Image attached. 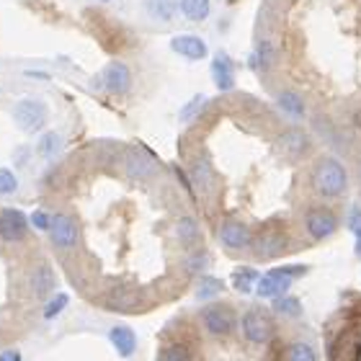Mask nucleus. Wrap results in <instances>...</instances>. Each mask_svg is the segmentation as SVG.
Listing matches in <instances>:
<instances>
[{
	"instance_id": "nucleus-1",
	"label": "nucleus",
	"mask_w": 361,
	"mask_h": 361,
	"mask_svg": "<svg viewBox=\"0 0 361 361\" xmlns=\"http://www.w3.org/2000/svg\"><path fill=\"white\" fill-rule=\"evenodd\" d=\"M310 180H312V188L320 199H341L348 188V171L341 160L325 155L315 163Z\"/></svg>"
},
{
	"instance_id": "nucleus-2",
	"label": "nucleus",
	"mask_w": 361,
	"mask_h": 361,
	"mask_svg": "<svg viewBox=\"0 0 361 361\" xmlns=\"http://www.w3.org/2000/svg\"><path fill=\"white\" fill-rule=\"evenodd\" d=\"M199 323L212 341H227L238 333V312L230 302L217 300L204 305L202 312H199Z\"/></svg>"
},
{
	"instance_id": "nucleus-3",
	"label": "nucleus",
	"mask_w": 361,
	"mask_h": 361,
	"mask_svg": "<svg viewBox=\"0 0 361 361\" xmlns=\"http://www.w3.org/2000/svg\"><path fill=\"white\" fill-rule=\"evenodd\" d=\"M307 274H310L307 264H286V266H276V269H269L258 279L256 297L269 300V302L276 300V297H284V294H289L294 281L302 276H307Z\"/></svg>"
},
{
	"instance_id": "nucleus-4",
	"label": "nucleus",
	"mask_w": 361,
	"mask_h": 361,
	"mask_svg": "<svg viewBox=\"0 0 361 361\" xmlns=\"http://www.w3.org/2000/svg\"><path fill=\"white\" fill-rule=\"evenodd\" d=\"M238 333L240 338L250 346H269L276 336L274 315L266 307H248L238 315Z\"/></svg>"
},
{
	"instance_id": "nucleus-5",
	"label": "nucleus",
	"mask_w": 361,
	"mask_h": 361,
	"mask_svg": "<svg viewBox=\"0 0 361 361\" xmlns=\"http://www.w3.org/2000/svg\"><path fill=\"white\" fill-rule=\"evenodd\" d=\"M289 250V235L284 227L279 225H266L264 230L253 233V243H250V253L256 261H274L281 258Z\"/></svg>"
},
{
	"instance_id": "nucleus-6",
	"label": "nucleus",
	"mask_w": 361,
	"mask_h": 361,
	"mask_svg": "<svg viewBox=\"0 0 361 361\" xmlns=\"http://www.w3.org/2000/svg\"><path fill=\"white\" fill-rule=\"evenodd\" d=\"M302 227H305V235H307L312 243H323L338 233L341 219H338V214L333 209H328V207H312V209L305 212Z\"/></svg>"
},
{
	"instance_id": "nucleus-7",
	"label": "nucleus",
	"mask_w": 361,
	"mask_h": 361,
	"mask_svg": "<svg viewBox=\"0 0 361 361\" xmlns=\"http://www.w3.org/2000/svg\"><path fill=\"white\" fill-rule=\"evenodd\" d=\"M328 361H361V328L343 325L331 338Z\"/></svg>"
},
{
	"instance_id": "nucleus-8",
	"label": "nucleus",
	"mask_w": 361,
	"mask_h": 361,
	"mask_svg": "<svg viewBox=\"0 0 361 361\" xmlns=\"http://www.w3.org/2000/svg\"><path fill=\"white\" fill-rule=\"evenodd\" d=\"M13 121L21 132L34 135L47 124V104L39 98H21L13 106Z\"/></svg>"
},
{
	"instance_id": "nucleus-9",
	"label": "nucleus",
	"mask_w": 361,
	"mask_h": 361,
	"mask_svg": "<svg viewBox=\"0 0 361 361\" xmlns=\"http://www.w3.org/2000/svg\"><path fill=\"white\" fill-rule=\"evenodd\" d=\"M219 245L230 253H245L250 250V243H253V230H250L245 222L240 219H222V225L217 230Z\"/></svg>"
},
{
	"instance_id": "nucleus-10",
	"label": "nucleus",
	"mask_w": 361,
	"mask_h": 361,
	"mask_svg": "<svg viewBox=\"0 0 361 361\" xmlns=\"http://www.w3.org/2000/svg\"><path fill=\"white\" fill-rule=\"evenodd\" d=\"M49 240L57 250H75L80 243V227L75 217L70 214H52V225H49Z\"/></svg>"
},
{
	"instance_id": "nucleus-11",
	"label": "nucleus",
	"mask_w": 361,
	"mask_h": 361,
	"mask_svg": "<svg viewBox=\"0 0 361 361\" xmlns=\"http://www.w3.org/2000/svg\"><path fill=\"white\" fill-rule=\"evenodd\" d=\"M29 235V217L21 209H0V240L3 243H21Z\"/></svg>"
},
{
	"instance_id": "nucleus-12",
	"label": "nucleus",
	"mask_w": 361,
	"mask_h": 361,
	"mask_svg": "<svg viewBox=\"0 0 361 361\" xmlns=\"http://www.w3.org/2000/svg\"><path fill=\"white\" fill-rule=\"evenodd\" d=\"M106 338H109V343H111V348L116 351L119 359H132L137 354V348H140V338H137L135 328L127 323L111 325L109 333H106Z\"/></svg>"
},
{
	"instance_id": "nucleus-13",
	"label": "nucleus",
	"mask_w": 361,
	"mask_h": 361,
	"mask_svg": "<svg viewBox=\"0 0 361 361\" xmlns=\"http://www.w3.org/2000/svg\"><path fill=\"white\" fill-rule=\"evenodd\" d=\"M101 85L104 90L114 93V96H124L129 88H132V73L124 62H109L101 73Z\"/></svg>"
},
{
	"instance_id": "nucleus-14",
	"label": "nucleus",
	"mask_w": 361,
	"mask_h": 361,
	"mask_svg": "<svg viewBox=\"0 0 361 361\" xmlns=\"http://www.w3.org/2000/svg\"><path fill=\"white\" fill-rule=\"evenodd\" d=\"M279 150L286 160H302L310 152V137L302 129H286L284 135L279 137Z\"/></svg>"
},
{
	"instance_id": "nucleus-15",
	"label": "nucleus",
	"mask_w": 361,
	"mask_h": 361,
	"mask_svg": "<svg viewBox=\"0 0 361 361\" xmlns=\"http://www.w3.org/2000/svg\"><path fill=\"white\" fill-rule=\"evenodd\" d=\"M171 49L191 62H199L209 54L207 42L202 37H196V34H178V37H173L171 39Z\"/></svg>"
},
{
	"instance_id": "nucleus-16",
	"label": "nucleus",
	"mask_w": 361,
	"mask_h": 361,
	"mask_svg": "<svg viewBox=\"0 0 361 361\" xmlns=\"http://www.w3.org/2000/svg\"><path fill=\"white\" fill-rule=\"evenodd\" d=\"M29 286L37 300H42V302L49 300L54 294V286H57V276H54L52 266L49 264L34 266V271L29 274Z\"/></svg>"
},
{
	"instance_id": "nucleus-17",
	"label": "nucleus",
	"mask_w": 361,
	"mask_h": 361,
	"mask_svg": "<svg viewBox=\"0 0 361 361\" xmlns=\"http://www.w3.org/2000/svg\"><path fill=\"white\" fill-rule=\"evenodd\" d=\"M225 289H227L225 279L214 276V274H202V276L194 279V300L204 302V305L217 302L225 294Z\"/></svg>"
},
{
	"instance_id": "nucleus-18",
	"label": "nucleus",
	"mask_w": 361,
	"mask_h": 361,
	"mask_svg": "<svg viewBox=\"0 0 361 361\" xmlns=\"http://www.w3.org/2000/svg\"><path fill=\"white\" fill-rule=\"evenodd\" d=\"M173 235L183 250H194L196 245L202 243V227H199V222H196L194 217H188V214L176 219Z\"/></svg>"
},
{
	"instance_id": "nucleus-19",
	"label": "nucleus",
	"mask_w": 361,
	"mask_h": 361,
	"mask_svg": "<svg viewBox=\"0 0 361 361\" xmlns=\"http://www.w3.org/2000/svg\"><path fill=\"white\" fill-rule=\"evenodd\" d=\"M271 315L281 317V320H302L305 317V305L297 294H284V297H276L271 300Z\"/></svg>"
},
{
	"instance_id": "nucleus-20",
	"label": "nucleus",
	"mask_w": 361,
	"mask_h": 361,
	"mask_svg": "<svg viewBox=\"0 0 361 361\" xmlns=\"http://www.w3.org/2000/svg\"><path fill=\"white\" fill-rule=\"evenodd\" d=\"M124 171H127L129 178L135 180H145L150 178L155 173V160L147 155V152H140V150H132L124 160Z\"/></svg>"
},
{
	"instance_id": "nucleus-21",
	"label": "nucleus",
	"mask_w": 361,
	"mask_h": 361,
	"mask_svg": "<svg viewBox=\"0 0 361 361\" xmlns=\"http://www.w3.org/2000/svg\"><path fill=\"white\" fill-rule=\"evenodd\" d=\"M212 78H214V85H217L222 93L235 88V65L225 52H219L217 57L212 60Z\"/></svg>"
},
{
	"instance_id": "nucleus-22",
	"label": "nucleus",
	"mask_w": 361,
	"mask_h": 361,
	"mask_svg": "<svg viewBox=\"0 0 361 361\" xmlns=\"http://www.w3.org/2000/svg\"><path fill=\"white\" fill-rule=\"evenodd\" d=\"M258 279H261V271L256 266H238L230 274V286L238 294H256Z\"/></svg>"
},
{
	"instance_id": "nucleus-23",
	"label": "nucleus",
	"mask_w": 361,
	"mask_h": 361,
	"mask_svg": "<svg viewBox=\"0 0 361 361\" xmlns=\"http://www.w3.org/2000/svg\"><path fill=\"white\" fill-rule=\"evenodd\" d=\"M158 361H196V351L186 341H168L166 346H160Z\"/></svg>"
},
{
	"instance_id": "nucleus-24",
	"label": "nucleus",
	"mask_w": 361,
	"mask_h": 361,
	"mask_svg": "<svg viewBox=\"0 0 361 361\" xmlns=\"http://www.w3.org/2000/svg\"><path fill=\"white\" fill-rule=\"evenodd\" d=\"M281 361H320V354L310 341H292L281 351Z\"/></svg>"
},
{
	"instance_id": "nucleus-25",
	"label": "nucleus",
	"mask_w": 361,
	"mask_h": 361,
	"mask_svg": "<svg viewBox=\"0 0 361 361\" xmlns=\"http://www.w3.org/2000/svg\"><path fill=\"white\" fill-rule=\"evenodd\" d=\"M191 180H194L196 188L202 191H212L214 188V171H212V163L207 158H196L191 163Z\"/></svg>"
},
{
	"instance_id": "nucleus-26",
	"label": "nucleus",
	"mask_w": 361,
	"mask_h": 361,
	"mask_svg": "<svg viewBox=\"0 0 361 361\" xmlns=\"http://www.w3.org/2000/svg\"><path fill=\"white\" fill-rule=\"evenodd\" d=\"M279 109L286 114V116H292V119H302L307 109H305V98L300 93H294V90H284V93H279L276 98Z\"/></svg>"
},
{
	"instance_id": "nucleus-27",
	"label": "nucleus",
	"mask_w": 361,
	"mask_h": 361,
	"mask_svg": "<svg viewBox=\"0 0 361 361\" xmlns=\"http://www.w3.org/2000/svg\"><path fill=\"white\" fill-rule=\"evenodd\" d=\"M212 258L207 250H188L186 258H183V269L191 274V276H202V274H209Z\"/></svg>"
},
{
	"instance_id": "nucleus-28",
	"label": "nucleus",
	"mask_w": 361,
	"mask_h": 361,
	"mask_svg": "<svg viewBox=\"0 0 361 361\" xmlns=\"http://www.w3.org/2000/svg\"><path fill=\"white\" fill-rule=\"evenodd\" d=\"M70 305V294L65 292H54L49 300H44V307H42V317H44L47 323H52V320H57V317L68 310Z\"/></svg>"
},
{
	"instance_id": "nucleus-29",
	"label": "nucleus",
	"mask_w": 361,
	"mask_h": 361,
	"mask_svg": "<svg viewBox=\"0 0 361 361\" xmlns=\"http://www.w3.org/2000/svg\"><path fill=\"white\" fill-rule=\"evenodd\" d=\"M60 150H62V137L57 135V132H47V135L39 137V142H37L39 158L52 160V158L60 155Z\"/></svg>"
},
{
	"instance_id": "nucleus-30",
	"label": "nucleus",
	"mask_w": 361,
	"mask_h": 361,
	"mask_svg": "<svg viewBox=\"0 0 361 361\" xmlns=\"http://www.w3.org/2000/svg\"><path fill=\"white\" fill-rule=\"evenodd\" d=\"M209 11V0H180V13L186 16L188 21H204Z\"/></svg>"
},
{
	"instance_id": "nucleus-31",
	"label": "nucleus",
	"mask_w": 361,
	"mask_h": 361,
	"mask_svg": "<svg viewBox=\"0 0 361 361\" xmlns=\"http://www.w3.org/2000/svg\"><path fill=\"white\" fill-rule=\"evenodd\" d=\"M145 8L155 21H171L176 13V0H145Z\"/></svg>"
},
{
	"instance_id": "nucleus-32",
	"label": "nucleus",
	"mask_w": 361,
	"mask_h": 361,
	"mask_svg": "<svg viewBox=\"0 0 361 361\" xmlns=\"http://www.w3.org/2000/svg\"><path fill=\"white\" fill-rule=\"evenodd\" d=\"M346 225H348V233L354 235V256L361 258V207L359 204H351Z\"/></svg>"
},
{
	"instance_id": "nucleus-33",
	"label": "nucleus",
	"mask_w": 361,
	"mask_h": 361,
	"mask_svg": "<svg viewBox=\"0 0 361 361\" xmlns=\"http://www.w3.org/2000/svg\"><path fill=\"white\" fill-rule=\"evenodd\" d=\"M207 104H209V98H207V96H202V93H199V96H194L186 106H183V109H180V121H194L196 116L204 111V106H207Z\"/></svg>"
},
{
	"instance_id": "nucleus-34",
	"label": "nucleus",
	"mask_w": 361,
	"mask_h": 361,
	"mask_svg": "<svg viewBox=\"0 0 361 361\" xmlns=\"http://www.w3.org/2000/svg\"><path fill=\"white\" fill-rule=\"evenodd\" d=\"M16 188H18V178L11 168H0V196H8L13 194Z\"/></svg>"
},
{
	"instance_id": "nucleus-35",
	"label": "nucleus",
	"mask_w": 361,
	"mask_h": 361,
	"mask_svg": "<svg viewBox=\"0 0 361 361\" xmlns=\"http://www.w3.org/2000/svg\"><path fill=\"white\" fill-rule=\"evenodd\" d=\"M49 225H52V214L44 209H37L29 217V227H34V230H39V233H49Z\"/></svg>"
},
{
	"instance_id": "nucleus-36",
	"label": "nucleus",
	"mask_w": 361,
	"mask_h": 361,
	"mask_svg": "<svg viewBox=\"0 0 361 361\" xmlns=\"http://www.w3.org/2000/svg\"><path fill=\"white\" fill-rule=\"evenodd\" d=\"M250 65H253V68H264V70L271 65V47L266 44V42H261L258 52L253 54V60H250Z\"/></svg>"
},
{
	"instance_id": "nucleus-37",
	"label": "nucleus",
	"mask_w": 361,
	"mask_h": 361,
	"mask_svg": "<svg viewBox=\"0 0 361 361\" xmlns=\"http://www.w3.org/2000/svg\"><path fill=\"white\" fill-rule=\"evenodd\" d=\"M0 361H23V356L18 348H6V351H0Z\"/></svg>"
},
{
	"instance_id": "nucleus-38",
	"label": "nucleus",
	"mask_w": 361,
	"mask_h": 361,
	"mask_svg": "<svg viewBox=\"0 0 361 361\" xmlns=\"http://www.w3.org/2000/svg\"><path fill=\"white\" fill-rule=\"evenodd\" d=\"M104 3H106V0H104Z\"/></svg>"
}]
</instances>
